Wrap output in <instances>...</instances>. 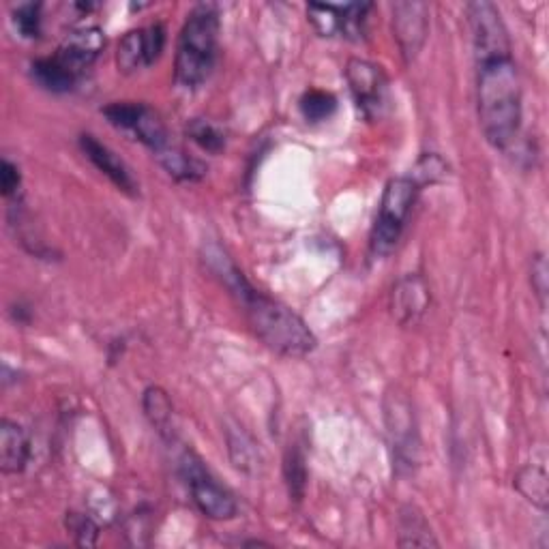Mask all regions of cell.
Listing matches in <instances>:
<instances>
[{"label": "cell", "mask_w": 549, "mask_h": 549, "mask_svg": "<svg viewBox=\"0 0 549 549\" xmlns=\"http://www.w3.org/2000/svg\"><path fill=\"white\" fill-rule=\"evenodd\" d=\"M206 260H209L211 271L224 281L236 303L243 307L251 331L266 348L281 356H290V359H303L316 350L318 339L305 320L284 303L251 286L243 271L224 251L215 247L206 254Z\"/></svg>", "instance_id": "1"}, {"label": "cell", "mask_w": 549, "mask_h": 549, "mask_svg": "<svg viewBox=\"0 0 549 549\" xmlns=\"http://www.w3.org/2000/svg\"><path fill=\"white\" fill-rule=\"evenodd\" d=\"M477 56V110L487 142L509 148L522 127V82L511 48L474 52Z\"/></svg>", "instance_id": "2"}, {"label": "cell", "mask_w": 549, "mask_h": 549, "mask_svg": "<svg viewBox=\"0 0 549 549\" xmlns=\"http://www.w3.org/2000/svg\"><path fill=\"white\" fill-rule=\"evenodd\" d=\"M219 54V13L213 5H198L178 35L174 80L183 88H198L211 78Z\"/></svg>", "instance_id": "3"}, {"label": "cell", "mask_w": 549, "mask_h": 549, "mask_svg": "<svg viewBox=\"0 0 549 549\" xmlns=\"http://www.w3.org/2000/svg\"><path fill=\"white\" fill-rule=\"evenodd\" d=\"M419 191L421 187L412 176L391 178L384 187L380 211L372 236H369V251H372L374 258H387L393 254L399 239H402L414 204H417Z\"/></svg>", "instance_id": "4"}, {"label": "cell", "mask_w": 549, "mask_h": 549, "mask_svg": "<svg viewBox=\"0 0 549 549\" xmlns=\"http://www.w3.org/2000/svg\"><path fill=\"white\" fill-rule=\"evenodd\" d=\"M181 472L191 492V500L202 515L215 522H228L239 513V504L226 487H221L213 474L204 468L202 459L191 451H185L181 457Z\"/></svg>", "instance_id": "5"}, {"label": "cell", "mask_w": 549, "mask_h": 549, "mask_svg": "<svg viewBox=\"0 0 549 549\" xmlns=\"http://www.w3.org/2000/svg\"><path fill=\"white\" fill-rule=\"evenodd\" d=\"M346 80L356 108L367 121H380L389 110V78L384 69L363 58H350L346 65Z\"/></svg>", "instance_id": "6"}, {"label": "cell", "mask_w": 549, "mask_h": 549, "mask_svg": "<svg viewBox=\"0 0 549 549\" xmlns=\"http://www.w3.org/2000/svg\"><path fill=\"white\" fill-rule=\"evenodd\" d=\"M108 121L131 133L133 138L142 142L146 148H151L155 155L166 151L170 146V136L166 123L161 121V116L146 103H133V101H116L103 108Z\"/></svg>", "instance_id": "7"}, {"label": "cell", "mask_w": 549, "mask_h": 549, "mask_svg": "<svg viewBox=\"0 0 549 549\" xmlns=\"http://www.w3.org/2000/svg\"><path fill=\"white\" fill-rule=\"evenodd\" d=\"M163 48H166V28L163 24H151L136 31L125 33L116 50V67L125 76L138 73L157 63Z\"/></svg>", "instance_id": "8"}, {"label": "cell", "mask_w": 549, "mask_h": 549, "mask_svg": "<svg viewBox=\"0 0 549 549\" xmlns=\"http://www.w3.org/2000/svg\"><path fill=\"white\" fill-rule=\"evenodd\" d=\"M103 48H106V35L99 26H80L63 39L54 52V61L69 71L73 78L80 80L84 71L93 67Z\"/></svg>", "instance_id": "9"}, {"label": "cell", "mask_w": 549, "mask_h": 549, "mask_svg": "<svg viewBox=\"0 0 549 549\" xmlns=\"http://www.w3.org/2000/svg\"><path fill=\"white\" fill-rule=\"evenodd\" d=\"M393 33L404 63H412L423 50L429 33V7L419 0L393 5Z\"/></svg>", "instance_id": "10"}, {"label": "cell", "mask_w": 549, "mask_h": 549, "mask_svg": "<svg viewBox=\"0 0 549 549\" xmlns=\"http://www.w3.org/2000/svg\"><path fill=\"white\" fill-rule=\"evenodd\" d=\"M432 303L427 279L421 273L399 277L391 292V314L399 326H417Z\"/></svg>", "instance_id": "11"}, {"label": "cell", "mask_w": 549, "mask_h": 549, "mask_svg": "<svg viewBox=\"0 0 549 549\" xmlns=\"http://www.w3.org/2000/svg\"><path fill=\"white\" fill-rule=\"evenodd\" d=\"M387 432L393 444L395 459L402 466H410L417 462L419 440L417 429H414V417L408 399L402 395H389L387 397Z\"/></svg>", "instance_id": "12"}, {"label": "cell", "mask_w": 549, "mask_h": 549, "mask_svg": "<svg viewBox=\"0 0 549 549\" xmlns=\"http://www.w3.org/2000/svg\"><path fill=\"white\" fill-rule=\"evenodd\" d=\"M78 142H80V148L86 155V159L91 161L99 172L106 174L110 181L123 191V194L138 196L136 176H133L131 168L112 151L110 146L99 142L95 136H91V133H82Z\"/></svg>", "instance_id": "13"}, {"label": "cell", "mask_w": 549, "mask_h": 549, "mask_svg": "<svg viewBox=\"0 0 549 549\" xmlns=\"http://www.w3.org/2000/svg\"><path fill=\"white\" fill-rule=\"evenodd\" d=\"M28 459H31V440H28L26 429L16 421L3 419L0 423V470L3 474H20Z\"/></svg>", "instance_id": "14"}, {"label": "cell", "mask_w": 549, "mask_h": 549, "mask_svg": "<svg viewBox=\"0 0 549 549\" xmlns=\"http://www.w3.org/2000/svg\"><path fill=\"white\" fill-rule=\"evenodd\" d=\"M399 547H438L440 541L434 537L432 526L425 519V515L408 504L399 511Z\"/></svg>", "instance_id": "15"}, {"label": "cell", "mask_w": 549, "mask_h": 549, "mask_svg": "<svg viewBox=\"0 0 549 549\" xmlns=\"http://www.w3.org/2000/svg\"><path fill=\"white\" fill-rule=\"evenodd\" d=\"M157 159L163 166V170L181 183H198L206 174V166L200 159L191 157L189 153L183 151V148L172 146V144L166 148V151H161Z\"/></svg>", "instance_id": "16"}, {"label": "cell", "mask_w": 549, "mask_h": 549, "mask_svg": "<svg viewBox=\"0 0 549 549\" xmlns=\"http://www.w3.org/2000/svg\"><path fill=\"white\" fill-rule=\"evenodd\" d=\"M31 76L41 88H46L48 93H54V95H63V93L73 91V86H76V82H78L69 71H65L61 65L54 61V56L39 58V61H35L31 65Z\"/></svg>", "instance_id": "17"}, {"label": "cell", "mask_w": 549, "mask_h": 549, "mask_svg": "<svg viewBox=\"0 0 549 549\" xmlns=\"http://www.w3.org/2000/svg\"><path fill=\"white\" fill-rule=\"evenodd\" d=\"M517 492L522 494L532 507L547 511L549 492H547V474L539 466H524L515 477Z\"/></svg>", "instance_id": "18"}, {"label": "cell", "mask_w": 549, "mask_h": 549, "mask_svg": "<svg viewBox=\"0 0 549 549\" xmlns=\"http://www.w3.org/2000/svg\"><path fill=\"white\" fill-rule=\"evenodd\" d=\"M142 406L146 419L159 434H168L172 425V402L168 393L159 387H148L142 397Z\"/></svg>", "instance_id": "19"}, {"label": "cell", "mask_w": 549, "mask_h": 549, "mask_svg": "<svg viewBox=\"0 0 549 549\" xmlns=\"http://www.w3.org/2000/svg\"><path fill=\"white\" fill-rule=\"evenodd\" d=\"M187 136L191 142H196L206 153H221L226 146V133L221 131L215 123L206 121V118H194L187 123Z\"/></svg>", "instance_id": "20"}, {"label": "cell", "mask_w": 549, "mask_h": 549, "mask_svg": "<svg viewBox=\"0 0 549 549\" xmlns=\"http://www.w3.org/2000/svg\"><path fill=\"white\" fill-rule=\"evenodd\" d=\"M374 5L369 3H354L341 7L339 16V35L350 41H361L367 33V13L372 11Z\"/></svg>", "instance_id": "21"}, {"label": "cell", "mask_w": 549, "mask_h": 549, "mask_svg": "<svg viewBox=\"0 0 549 549\" xmlns=\"http://www.w3.org/2000/svg\"><path fill=\"white\" fill-rule=\"evenodd\" d=\"M286 483L290 496L299 502L305 496L307 485V468H305V453L299 449V444H292L286 455Z\"/></svg>", "instance_id": "22"}, {"label": "cell", "mask_w": 549, "mask_h": 549, "mask_svg": "<svg viewBox=\"0 0 549 549\" xmlns=\"http://www.w3.org/2000/svg\"><path fill=\"white\" fill-rule=\"evenodd\" d=\"M337 110V99L335 95L326 91H309L301 99V112L309 123H320L326 118L333 116Z\"/></svg>", "instance_id": "23"}, {"label": "cell", "mask_w": 549, "mask_h": 549, "mask_svg": "<svg viewBox=\"0 0 549 549\" xmlns=\"http://www.w3.org/2000/svg\"><path fill=\"white\" fill-rule=\"evenodd\" d=\"M307 16H309V22L314 24L318 35H322V37L339 35V16H341L339 5L311 3L307 7Z\"/></svg>", "instance_id": "24"}, {"label": "cell", "mask_w": 549, "mask_h": 549, "mask_svg": "<svg viewBox=\"0 0 549 549\" xmlns=\"http://www.w3.org/2000/svg\"><path fill=\"white\" fill-rule=\"evenodd\" d=\"M13 24L24 39H37L41 35V5L26 3L13 13Z\"/></svg>", "instance_id": "25"}, {"label": "cell", "mask_w": 549, "mask_h": 549, "mask_svg": "<svg viewBox=\"0 0 549 549\" xmlns=\"http://www.w3.org/2000/svg\"><path fill=\"white\" fill-rule=\"evenodd\" d=\"M444 174H447V163H444L438 155H423L417 163V168H414V172L410 174L414 181H417L419 187L423 185H432V183H438L444 178Z\"/></svg>", "instance_id": "26"}, {"label": "cell", "mask_w": 549, "mask_h": 549, "mask_svg": "<svg viewBox=\"0 0 549 549\" xmlns=\"http://www.w3.org/2000/svg\"><path fill=\"white\" fill-rule=\"evenodd\" d=\"M67 528L76 537V543L82 547H93L99 537V526L88 515L67 513Z\"/></svg>", "instance_id": "27"}, {"label": "cell", "mask_w": 549, "mask_h": 549, "mask_svg": "<svg viewBox=\"0 0 549 549\" xmlns=\"http://www.w3.org/2000/svg\"><path fill=\"white\" fill-rule=\"evenodd\" d=\"M0 191L3 196L13 202L22 198V174L16 163L3 159L0 161Z\"/></svg>", "instance_id": "28"}, {"label": "cell", "mask_w": 549, "mask_h": 549, "mask_svg": "<svg viewBox=\"0 0 549 549\" xmlns=\"http://www.w3.org/2000/svg\"><path fill=\"white\" fill-rule=\"evenodd\" d=\"M530 281H532V290L537 292L541 307H545L547 299V262L543 254L532 258V269H530Z\"/></svg>", "instance_id": "29"}]
</instances>
